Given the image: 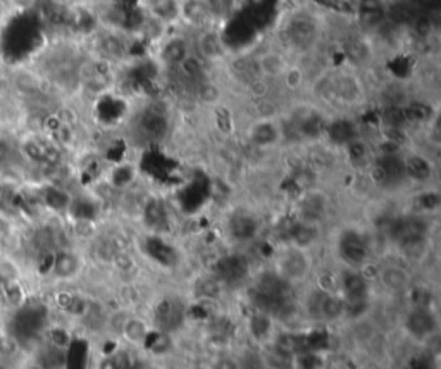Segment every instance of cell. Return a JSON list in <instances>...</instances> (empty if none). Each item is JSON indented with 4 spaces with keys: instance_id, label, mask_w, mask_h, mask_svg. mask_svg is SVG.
Here are the masks:
<instances>
[{
    "instance_id": "6da1fadb",
    "label": "cell",
    "mask_w": 441,
    "mask_h": 369,
    "mask_svg": "<svg viewBox=\"0 0 441 369\" xmlns=\"http://www.w3.org/2000/svg\"><path fill=\"white\" fill-rule=\"evenodd\" d=\"M307 95L328 114L357 116V112L369 104L371 92L362 73L346 64H338L324 68L319 75L312 76Z\"/></svg>"
},
{
    "instance_id": "7a4b0ae2",
    "label": "cell",
    "mask_w": 441,
    "mask_h": 369,
    "mask_svg": "<svg viewBox=\"0 0 441 369\" xmlns=\"http://www.w3.org/2000/svg\"><path fill=\"white\" fill-rule=\"evenodd\" d=\"M243 290L252 309L271 314L281 328H289L297 319H304L297 287L281 278L271 266L252 274Z\"/></svg>"
},
{
    "instance_id": "3957f363",
    "label": "cell",
    "mask_w": 441,
    "mask_h": 369,
    "mask_svg": "<svg viewBox=\"0 0 441 369\" xmlns=\"http://www.w3.org/2000/svg\"><path fill=\"white\" fill-rule=\"evenodd\" d=\"M324 36V24L314 12H295L281 28L283 50L293 60L309 58L319 50Z\"/></svg>"
},
{
    "instance_id": "277c9868",
    "label": "cell",
    "mask_w": 441,
    "mask_h": 369,
    "mask_svg": "<svg viewBox=\"0 0 441 369\" xmlns=\"http://www.w3.org/2000/svg\"><path fill=\"white\" fill-rule=\"evenodd\" d=\"M333 250L341 267L367 271L376 262L373 233L357 225H345L336 231Z\"/></svg>"
},
{
    "instance_id": "5b68a950",
    "label": "cell",
    "mask_w": 441,
    "mask_h": 369,
    "mask_svg": "<svg viewBox=\"0 0 441 369\" xmlns=\"http://www.w3.org/2000/svg\"><path fill=\"white\" fill-rule=\"evenodd\" d=\"M328 117V112L314 102L295 104L287 112L283 111V114H281L287 140L288 135H292V139L297 140L298 144H321Z\"/></svg>"
},
{
    "instance_id": "8992f818",
    "label": "cell",
    "mask_w": 441,
    "mask_h": 369,
    "mask_svg": "<svg viewBox=\"0 0 441 369\" xmlns=\"http://www.w3.org/2000/svg\"><path fill=\"white\" fill-rule=\"evenodd\" d=\"M269 266L297 289L300 285H305L314 277V269H316L314 252L297 249L292 245L277 247Z\"/></svg>"
},
{
    "instance_id": "52a82bcc",
    "label": "cell",
    "mask_w": 441,
    "mask_h": 369,
    "mask_svg": "<svg viewBox=\"0 0 441 369\" xmlns=\"http://www.w3.org/2000/svg\"><path fill=\"white\" fill-rule=\"evenodd\" d=\"M403 150H395V152H376L374 150V157L366 173L376 188L391 193L407 186Z\"/></svg>"
},
{
    "instance_id": "ba28073f",
    "label": "cell",
    "mask_w": 441,
    "mask_h": 369,
    "mask_svg": "<svg viewBox=\"0 0 441 369\" xmlns=\"http://www.w3.org/2000/svg\"><path fill=\"white\" fill-rule=\"evenodd\" d=\"M340 50L343 54V64L362 73V75L374 70L376 64H378L379 54H381L373 42V38L367 33H362L357 28L343 31L340 38Z\"/></svg>"
},
{
    "instance_id": "9c48e42d",
    "label": "cell",
    "mask_w": 441,
    "mask_h": 369,
    "mask_svg": "<svg viewBox=\"0 0 441 369\" xmlns=\"http://www.w3.org/2000/svg\"><path fill=\"white\" fill-rule=\"evenodd\" d=\"M211 274L224 287V290H240L250 282L254 269L247 254L242 250H231L216 259Z\"/></svg>"
},
{
    "instance_id": "30bf717a",
    "label": "cell",
    "mask_w": 441,
    "mask_h": 369,
    "mask_svg": "<svg viewBox=\"0 0 441 369\" xmlns=\"http://www.w3.org/2000/svg\"><path fill=\"white\" fill-rule=\"evenodd\" d=\"M132 40L122 31L97 28L92 33L93 58L114 68L124 66L132 58Z\"/></svg>"
},
{
    "instance_id": "8fae6325",
    "label": "cell",
    "mask_w": 441,
    "mask_h": 369,
    "mask_svg": "<svg viewBox=\"0 0 441 369\" xmlns=\"http://www.w3.org/2000/svg\"><path fill=\"white\" fill-rule=\"evenodd\" d=\"M333 210V198L321 186H309L302 190L293 204V216L298 221L324 226Z\"/></svg>"
},
{
    "instance_id": "7c38bea8",
    "label": "cell",
    "mask_w": 441,
    "mask_h": 369,
    "mask_svg": "<svg viewBox=\"0 0 441 369\" xmlns=\"http://www.w3.org/2000/svg\"><path fill=\"white\" fill-rule=\"evenodd\" d=\"M134 129L149 144L164 141L171 133V112L167 105L149 102L138 111Z\"/></svg>"
},
{
    "instance_id": "4fadbf2b",
    "label": "cell",
    "mask_w": 441,
    "mask_h": 369,
    "mask_svg": "<svg viewBox=\"0 0 441 369\" xmlns=\"http://www.w3.org/2000/svg\"><path fill=\"white\" fill-rule=\"evenodd\" d=\"M245 141L257 150L280 149L287 141L281 116L276 117H254L245 127Z\"/></svg>"
},
{
    "instance_id": "5bb4252c",
    "label": "cell",
    "mask_w": 441,
    "mask_h": 369,
    "mask_svg": "<svg viewBox=\"0 0 441 369\" xmlns=\"http://www.w3.org/2000/svg\"><path fill=\"white\" fill-rule=\"evenodd\" d=\"M336 294L345 304H361L374 300V279L367 271L338 267L336 269Z\"/></svg>"
},
{
    "instance_id": "9a60e30c",
    "label": "cell",
    "mask_w": 441,
    "mask_h": 369,
    "mask_svg": "<svg viewBox=\"0 0 441 369\" xmlns=\"http://www.w3.org/2000/svg\"><path fill=\"white\" fill-rule=\"evenodd\" d=\"M224 230H226V237L230 238L233 245L245 247L254 243L262 235L264 223L254 210L247 208H236L228 214Z\"/></svg>"
},
{
    "instance_id": "2e32d148",
    "label": "cell",
    "mask_w": 441,
    "mask_h": 369,
    "mask_svg": "<svg viewBox=\"0 0 441 369\" xmlns=\"http://www.w3.org/2000/svg\"><path fill=\"white\" fill-rule=\"evenodd\" d=\"M193 54V38L186 33H167L157 42L154 63L162 73L176 70Z\"/></svg>"
},
{
    "instance_id": "e0dca14e",
    "label": "cell",
    "mask_w": 441,
    "mask_h": 369,
    "mask_svg": "<svg viewBox=\"0 0 441 369\" xmlns=\"http://www.w3.org/2000/svg\"><path fill=\"white\" fill-rule=\"evenodd\" d=\"M402 324L412 342L427 343L438 335L440 316L435 307H407Z\"/></svg>"
},
{
    "instance_id": "ac0fdd59",
    "label": "cell",
    "mask_w": 441,
    "mask_h": 369,
    "mask_svg": "<svg viewBox=\"0 0 441 369\" xmlns=\"http://www.w3.org/2000/svg\"><path fill=\"white\" fill-rule=\"evenodd\" d=\"M403 169H405L407 185L423 188L432 185L436 176V164L426 149L408 145L403 150Z\"/></svg>"
},
{
    "instance_id": "d6986e66",
    "label": "cell",
    "mask_w": 441,
    "mask_h": 369,
    "mask_svg": "<svg viewBox=\"0 0 441 369\" xmlns=\"http://www.w3.org/2000/svg\"><path fill=\"white\" fill-rule=\"evenodd\" d=\"M364 137L362 133L361 121L354 114H329L328 121H326L324 135H322V141L333 149L343 150L346 145L352 141Z\"/></svg>"
},
{
    "instance_id": "ffe728a7",
    "label": "cell",
    "mask_w": 441,
    "mask_h": 369,
    "mask_svg": "<svg viewBox=\"0 0 441 369\" xmlns=\"http://www.w3.org/2000/svg\"><path fill=\"white\" fill-rule=\"evenodd\" d=\"M373 279L386 294L391 295H405L415 282L410 267L397 261H388L376 266Z\"/></svg>"
},
{
    "instance_id": "44dd1931",
    "label": "cell",
    "mask_w": 441,
    "mask_h": 369,
    "mask_svg": "<svg viewBox=\"0 0 441 369\" xmlns=\"http://www.w3.org/2000/svg\"><path fill=\"white\" fill-rule=\"evenodd\" d=\"M322 238H324V226L310 225V223L298 221L295 218H292L285 225L280 245H292L297 247V249L314 252L322 243Z\"/></svg>"
},
{
    "instance_id": "7402d4cb",
    "label": "cell",
    "mask_w": 441,
    "mask_h": 369,
    "mask_svg": "<svg viewBox=\"0 0 441 369\" xmlns=\"http://www.w3.org/2000/svg\"><path fill=\"white\" fill-rule=\"evenodd\" d=\"M292 60L293 59L281 47H267L252 58V68L257 78L276 85Z\"/></svg>"
},
{
    "instance_id": "603a6c76",
    "label": "cell",
    "mask_w": 441,
    "mask_h": 369,
    "mask_svg": "<svg viewBox=\"0 0 441 369\" xmlns=\"http://www.w3.org/2000/svg\"><path fill=\"white\" fill-rule=\"evenodd\" d=\"M85 271V257L71 247H60L52 254L48 274L57 282L69 283L75 282L83 274Z\"/></svg>"
},
{
    "instance_id": "cb8c5ba5",
    "label": "cell",
    "mask_w": 441,
    "mask_h": 369,
    "mask_svg": "<svg viewBox=\"0 0 441 369\" xmlns=\"http://www.w3.org/2000/svg\"><path fill=\"white\" fill-rule=\"evenodd\" d=\"M154 330L166 331L173 335L174 331L185 321V309L181 306V300L173 297H162L155 304L152 311V318L149 319Z\"/></svg>"
},
{
    "instance_id": "d4e9b609",
    "label": "cell",
    "mask_w": 441,
    "mask_h": 369,
    "mask_svg": "<svg viewBox=\"0 0 441 369\" xmlns=\"http://www.w3.org/2000/svg\"><path fill=\"white\" fill-rule=\"evenodd\" d=\"M193 52L198 55L207 66H214V64H220L226 60L228 48L224 43L223 36L218 31V28H211V30L197 31L193 38Z\"/></svg>"
},
{
    "instance_id": "484cf974",
    "label": "cell",
    "mask_w": 441,
    "mask_h": 369,
    "mask_svg": "<svg viewBox=\"0 0 441 369\" xmlns=\"http://www.w3.org/2000/svg\"><path fill=\"white\" fill-rule=\"evenodd\" d=\"M277 330H280V324L267 312L252 309L250 314L245 318V333H247L248 340L254 343L255 348L269 346Z\"/></svg>"
},
{
    "instance_id": "4316f807",
    "label": "cell",
    "mask_w": 441,
    "mask_h": 369,
    "mask_svg": "<svg viewBox=\"0 0 441 369\" xmlns=\"http://www.w3.org/2000/svg\"><path fill=\"white\" fill-rule=\"evenodd\" d=\"M179 24L197 31L218 26L206 0H179Z\"/></svg>"
},
{
    "instance_id": "83f0119b",
    "label": "cell",
    "mask_w": 441,
    "mask_h": 369,
    "mask_svg": "<svg viewBox=\"0 0 441 369\" xmlns=\"http://www.w3.org/2000/svg\"><path fill=\"white\" fill-rule=\"evenodd\" d=\"M152 330L154 328L149 319L140 314L128 312V316H126L124 319V324H122L119 338L124 340L129 347L144 348L147 338H149V335L152 333Z\"/></svg>"
},
{
    "instance_id": "f1b7e54d",
    "label": "cell",
    "mask_w": 441,
    "mask_h": 369,
    "mask_svg": "<svg viewBox=\"0 0 441 369\" xmlns=\"http://www.w3.org/2000/svg\"><path fill=\"white\" fill-rule=\"evenodd\" d=\"M441 205V196L435 185L423 186L418 188V192H414V196L410 198V213L423 214V216L432 218L440 210Z\"/></svg>"
},
{
    "instance_id": "f546056e",
    "label": "cell",
    "mask_w": 441,
    "mask_h": 369,
    "mask_svg": "<svg viewBox=\"0 0 441 369\" xmlns=\"http://www.w3.org/2000/svg\"><path fill=\"white\" fill-rule=\"evenodd\" d=\"M145 11L167 28L179 24V0H147Z\"/></svg>"
},
{
    "instance_id": "4dcf8cb0",
    "label": "cell",
    "mask_w": 441,
    "mask_h": 369,
    "mask_svg": "<svg viewBox=\"0 0 441 369\" xmlns=\"http://www.w3.org/2000/svg\"><path fill=\"white\" fill-rule=\"evenodd\" d=\"M191 97H193V100H197L198 104L207 105V107L218 105L223 102L224 97L223 85H219V81L209 75L207 78L200 81L198 85H195V88L191 90Z\"/></svg>"
},
{
    "instance_id": "1f68e13d",
    "label": "cell",
    "mask_w": 441,
    "mask_h": 369,
    "mask_svg": "<svg viewBox=\"0 0 441 369\" xmlns=\"http://www.w3.org/2000/svg\"><path fill=\"white\" fill-rule=\"evenodd\" d=\"M345 300L338 294H324L319 309V324H336L345 321Z\"/></svg>"
},
{
    "instance_id": "d6a6232c",
    "label": "cell",
    "mask_w": 441,
    "mask_h": 369,
    "mask_svg": "<svg viewBox=\"0 0 441 369\" xmlns=\"http://www.w3.org/2000/svg\"><path fill=\"white\" fill-rule=\"evenodd\" d=\"M144 351L149 352L152 358H167L171 352L174 351V338L171 333H166V331H159L152 330V333L149 335L147 338Z\"/></svg>"
},
{
    "instance_id": "836d02e7",
    "label": "cell",
    "mask_w": 441,
    "mask_h": 369,
    "mask_svg": "<svg viewBox=\"0 0 441 369\" xmlns=\"http://www.w3.org/2000/svg\"><path fill=\"white\" fill-rule=\"evenodd\" d=\"M265 369H295V355L281 351L272 343L259 348Z\"/></svg>"
},
{
    "instance_id": "e575fe53",
    "label": "cell",
    "mask_w": 441,
    "mask_h": 369,
    "mask_svg": "<svg viewBox=\"0 0 441 369\" xmlns=\"http://www.w3.org/2000/svg\"><path fill=\"white\" fill-rule=\"evenodd\" d=\"M403 297H407L408 307H435V292L427 285L414 282Z\"/></svg>"
},
{
    "instance_id": "d590c367",
    "label": "cell",
    "mask_w": 441,
    "mask_h": 369,
    "mask_svg": "<svg viewBox=\"0 0 441 369\" xmlns=\"http://www.w3.org/2000/svg\"><path fill=\"white\" fill-rule=\"evenodd\" d=\"M23 352V343L19 338H16L11 333H0V360L2 363H12L18 359V355Z\"/></svg>"
},
{
    "instance_id": "8d00e7d4",
    "label": "cell",
    "mask_w": 441,
    "mask_h": 369,
    "mask_svg": "<svg viewBox=\"0 0 441 369\" xmlns=\"http://www.w3.org/2000/svg\"><path fill=\"white\" fill-rule=\"evenodd\" d=\"M216 23H224L235 14L238 0H206Z\"/></svg>"
},
{
    "instance_id": "74e56055",
    "label": "cell",
    "mask_w": 441,
    "mask_h": 369,
    "mask_svg": "<svg viewBox=\"0 0 441 369\" xmlns=\"http://www.w3.org/2000/svg\"><path fill=\"white\" fill-rule=\"evenodd\" d=\"M211 364L214 369H238V358L230 352H223V354H218V358Z\"/></svg>"
},
{
    "instance_id": "f35d334b",
    "label": "cell",
    "mask_w": 441,
    "mask_h": 369,
    "mask_svg": "<svg viewBox=\"0 0 441 369\" xmlns=\"http://www.w3.org/2000/svg\"><path fill=\"white\" fill-rule=\"evenodd\" d=\"M190 369H214V366L207 363H200V364H195V366H191Z\"/></svg>"
},
{
    "instance_id": "ab89813d",
    "label": "cell",
    "mask_w": 441,
    "mask_h": 369,
    "mask_svg": "<svg viewBox=\"0 0 441 369\" xmlns=\"http://www.w3.org/2000/svg\"><path fill=\"white\" fill-rule=\"evenodd\" d=\"M30 369H38V368H36V366H31V368H30Z\"/></svg>"
}]
</instances>
